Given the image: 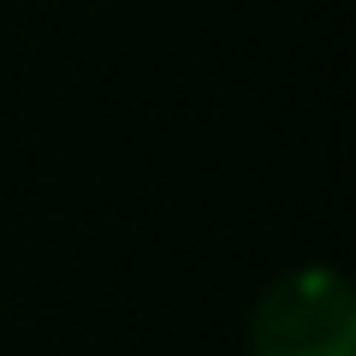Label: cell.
<instances>
[{
	"instance_id": "obj_1",
	"label": "cell",
	"mask_w": 356,
	"mask_h": 356,
	"mask_svg": "<svg viewBox=\"0 0 356 356\" xmlns=\"http://www.w3.org/2000/svg\"><path fill=\"white\" fill-rule=\"evenodd\" d=\"M250 356H356V297L339 273L303 267L261 297Z\"/></svg>"
}]
</instances>
